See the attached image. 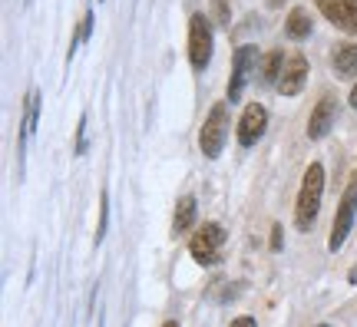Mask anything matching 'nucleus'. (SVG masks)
<instances>
[{"label": "nucleus", "instance_id": "nucleus-11", "mask_svg": "<svg viewBox=\"0 0 357 327\" xmlns=\"http://www.w3.org/2000/svg\"><path fill=\"white\" fill-rule=\"evenodd\" d=\"M192 225H195V199L182 195L176 201V212H172V235H185Z\"/></svg>", "mask_w": 357, "mask_h": 327}, {"label": "nucleus", "instance_id": "nucleus-18", "mask_svg": "<svg viewBox=\"0 0 357 327\" xmlns=\"http://www.w3.org/2000/svg\"><path fill=\"white\" fill-rule=\"evenodd\" d=\"M212 10H215L218 24H222V26H229V7H225V0H212Z\"/></svg>", "mask_w": 357, "mask_h": 327}, {"label": "nucleus", "instance_id": "nucleus-7", "mask_svg": "<svg viewBox=\"0 0 357 327\" xmlns=\"http://www.w3.org/2000/svg\"><path fill=\"white\" fill-rule=\"evenodd\" d=\"M318 10L344 33H357V0H318Z\"/></svg>", "mask_w": 357, "mask_h": 327}, {"label": "nucleus", "instance_id": "nucleus-10", "mask_svg": "<svg viewBox=\"0 0 357 327\" xmlns=\"http://www.w3.org/2000/svg\"><path fill=\"white\" fill-rule=\"evenodd\" d=\"M334 116H337V102L334 96H324V100L314 106V113L307 119V139H324L334 126Z\"/></svg>", "mask_w": 357, "mask_h": 327}, {"label": "nucleus", "instance_id": "nucleus-20", "mask_svg": "<svg viewBox=\"0 0 357 327\" xmlns=\"http://www.w3.org/2000/svg\"><path fill=\"white\" fill-rule=\"evenodd\" d=\"M281 245H284V231H281V225L271 228V252H278Z\"/></svg>", "mask_w": 357, "mask_h": 327}, {"label": "nucleus", "instance_id": "nucleus-8", "mask_svg": "<svg viewBox=\"0 0 357 327\" xmlns=\"http://www.w3.org/2000/svg\"><path fill=\"white\" fill-rule=\"evenodd\" d=\"M307 60L301 56V53H294V56H288V63H284V73H281L278 79V89H281V96H298L301 89H305L307 83Z\"/></svg>", "mask_w": 357, "mask_h": 327}, {"label": "nucleus", "instance_id": "nucleus-25", "mask_svg": "<svg viewBox=\"0 0 357 327\" xmlns=\"http://www.w3.org/2000/svg\"><path fill=\"white\" fill-rule=\"evenodd\" d=\"M318 327H328V324H318Z\"/></svg>", "mask_w": 357, "mask_h": 327}, {"label": "nucleus", "instance_id": "nucleus-19", "mask_svg": "<svg viewBox=\"0 0 357 327\" xmlns=\"http://www.w3.org/2000/svg\"><path fill=\"white\" fill-rule=\"evenodd\" d=\"M77 152H86V116L79 119V132H77Z\"/></svg>", "mask_w": 357, "mask_h": 327}, {"label": "nucleus", "instance_id": "nucleus-12", "mask_svg": "<svg viewBox=\"0 0 357 327\" xmlns=\"http://www.w3.org/2000/svg\"><path fill=\"white\" fill-rule=\"evenodd\" d=\"M334 70H337V76H354L357 73V43H347V47H341V50L334 53Z\"/></svg>", "mask_w": 357, "mask_h": 327}, {"label": "nucleus", "instance_id": "nucleus-4", "mask_svg": "<svg viewBox=\"0 0 357 327\" xmlns=\"http://www.w3.org/2000/svg\"><path fill=\"white\" fill-rule=\"evenodd\" d=\"M212 60V26L205 13H192L189 20V63L195 70H205Z\"/></svg>", "mask_w": 357, "mask_h": 327}, {"label": "nucleus", "instance_id": "nucleus-15", "mask_svg": "<svg viewBox=\"0 0 357 327\" xmlns=\"http://www.w3.org/2000/svg\"><path fill=\"white\" fill-rule=\"evenodd\" d=\"M93 20H96V13L93 10H86L83 13V24H79V30H77V37H73V43H70V53H66V60L77 53V43H83V40L89 37V30H93Z\"/></svg>", "mask_w": 357, "mask_h": 327}, {"label": "nucleus", "instance_id": "nucleus-1", "mask_svg": "<svg viewBox=\"0 0 357 327\" xmlns=\"http://www.w3.org/2000/svg\"><path fill=\"white\" fill-rule=\"evenodd\" d=\"M321 192H324V165L311 162L305 178H301V189H298V205H294V222H298V228L307 231V225L318 218Z\"/></svg>", "mask_w": 357, "mask_h": 327}, {"label": "nucleus", "instance_id": "nucleus-16", "mask_svg": "<svg viewBox=\"0 0 357 327\" xmlns=\"http://www.w3.org/2000/svg\"><path fill=\"white\" fill-rule=\"evenodd\" d=\"M37 106H40V96H37V93H30V96H26V119H24V132H33V126H37Z\"/></svg>", "mask_w": 357, "mask_h": 327}, {"label": "nucleus", "instance_id": "nucleus-21", "mask_svg": "<svg viewBox=\"0 0 357 327\" xmlns=\"http://www.w3.org/2000/svg\"><path fill=\"white\" fill-rule=\"evenodd\" d=\"M229 327H258V324H255V317H245V314H242V317H235Z\"/></svg>", "mask_w": 357, "mask_h": 327}, {"label": "nucleus", "instance_id": "nucleus-17", "mask_svg": "<svg viewBox=\"0 0 357 327\" xmlns=\"http://www.w3.org/2000/svg\"><path fill=\"white\" fill-rule=\"evenodd\" d=\"M106 218H109V195L102 192V199H100V228H96V245H100L102 235H106Z\"/></svg>", "mask_w": 357, "mask_h": 327}, {"label": "nucleus", "instance_id": "nucleus-14", "mask_svg": "<svg viewBox=\"0 0 357 327\" xmlns=\"http://www.w3.org/2000/svg\"><path fill=\"white\" fill-rule=\"evenodd\" d=\"M284 30H288V37L294 40H301L311 33V17H307L301 7H294L291 13H288V20H284Z\"/></svg>", "mask_w": 357, "mask_h": 327}, {"label": "nucleus", "instance_id": "nucleus-13", "mask_svg": "<svg viewBox=\"0 0 357 327\" xmlns=\"http://www.w3.org/2000/svg\"><path fill=\"white\" fill-rule=\"evenodd\" d=\"M284 56H281V50H271V53H265V60H261V79L265 83H278L281 79V73H284Z\"/></svg>", "mask_w": 357, "mask_h": 327}, {"label": "nucleus", "instance_id": "nucleus-5", "mask_svg": "<svg viewBox=\"0 0 357 327\" xmlns=\"http://www.w3.org/2000/svg\"><path fill=\"white\" fill-rule=\"evenodd\" d=\"M354 212H357V185H351V189L341 195V205H337V215H334V228H331V235H328V248H331V252H337L347 241L351 225H354Z\"/></svg>", "mask_w": 357, "mask_h": 327}, {"label": "nucleus", "instance_id": "nucleus-24", "mask_svg": "<svg viewBox=\"0 0 357 327\" xmlns=\"http://www.w3.org/2000/svg\"><path fill=\"white\" fill-rule=\"evenodd\" d=\"M162 327H178V321H166V324H162Z\"/></svg>", "mask_w": 357, "mask_h": 327}, {"label": "nucleus", "instance_id": "nucleus-6", "mask_svg": "<svg viewBox=\"0 0 357 327\" xmlns=\"http://www.w3.org/2000/svg\"><path fill=\"white\" fill-rule=\"evenodd\" d=\"M265 129H268V109L261 102H248L242 119H238V142L245 149H252L258 139L265 136Z\"/></svg>", "mask_w": 357, "mask_h": 327}, {"label": "nucleus", "instance_id": "nucleus-3", "mask_svg": "<svg viewBox=\"0 0 357 327\" xmlns=\"http://www.w3.org/2000/svg\"><path fill=\"white\" fill-rule=\"evenodd\" d=\"M222 245H225V228L218 222H205L202 228H195V235L189 238V254L199 264H215L222 258Z\"/></svg>", "mask_w": 357, "mask_h": 327}, {"label": "nucleus", "instance_id": "nucleus-9", "mask_svg": "<svg viewBox=\"0 0 357 327\" xmlns=\"http://www.w3.org/2000/svg\"><path fill=\"white\" fill-rule=\"evenodd\" d=\"M255 66V47H238L235 50V63H231V79H229V102H235L242 96L245 89V79L252 73Z\"/></svg>", "mask_w": 357, "mask_h": 327}, {"label": "nucleus", "instance_id": "nucleus-22", "mask_svg": "<svg viewBox=\"0 0 357 327\" xmlns=\"http://www.w3.org/2000/svg\"><path fill=\"white\" fill-rule=\"evenodd\" d=\"M347 281H351V284H357V264L351 268V275H347Z\"/></svg>", "mask_w": 357, "mask_h": 327}, {"label": "nucleus", "instance_id": "nucleus-2", "mask_svg": "<svg viewBox=\"0 0 357 327\" xmlns=\"http://www.w3.org/2000/svg\"><path fill=\"white\" fill-rule=\"evenodd\" d=\"M225 136H229V102H215L202 123L199 149H202L208 159H218V152L225 146Z\"/></svg>", "mask_w": 357, "mask_h": 327}, {"label": "nucleus", "instance_id": "nucleus-23", "mask_svg": "<svg viewBox=\"0 0 357 327\" xmlns=\"http://www.w3.org/2000/svg\"><path fill=\"white\" fill-rule=\"evenodd\" d=\"M351 106L357 109V83H354V89H351Z\"/></svg>", "mask_w": 357, "mask_h": 327}]
</instances>
